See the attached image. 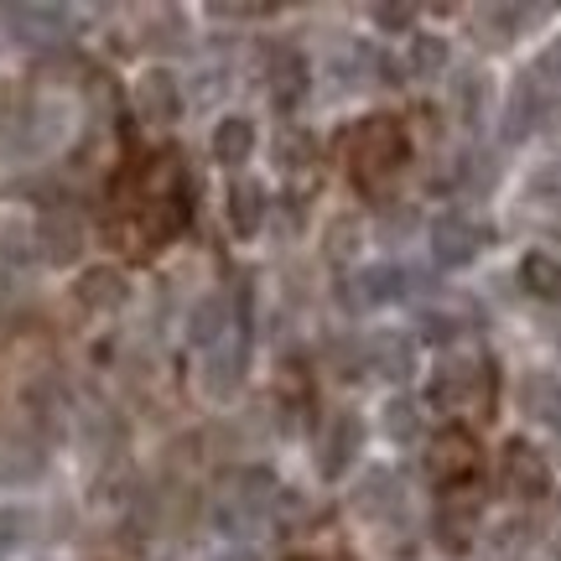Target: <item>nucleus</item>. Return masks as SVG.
Returning <instances> with one entry per match:
<instances>
[{"instance_id": "c756f323", "label": "nucleus", "mask_w": 561, "mask_h": 561, "mask_svg": "<svg viewBox=\"0 0 561 561\" xmlns=\"http://www.w3.org/2000/svg\"><path fill=\"white\" fill-rule=\"evenodd\" d=\"M421 333H426L432 343H453V339H458V322L447 318V312H426V322H421Z\"/></svg>"}, {"instance_id": "a211bd4d", "label": "nucleus", "mask_w": 561, "mask_h": 561, "mask_svg": "<svg viewBox=\"0 0 561 561\" xmlns=\"http://www.w3.org/2000/svg\"><path fill=\"white\" fill-rule=\"evenodd\" d=\"M541 110H546V104L536 100V79H520V83H515V94H510L504 136L520 140V136H530V130H541Z\"/></svg>"}, {"instance_id": "f03ea898", "label": "nucleus", "mask_w": 561, "mask_h": 561, "mask_svg": "<svg viewBox=\"0 0 561 561\" xmlns=\"http://www.w3.org/2000/svg\"><path fill=\"white\" fill-rule=\"evenodd\" d=\"M489 380H494L489 359L442 354L437 369H432V380H426V401L442 405V411H462V405H473V401H483V396H489Z\"/></svg>"}, {"instance_id": "4be33fe9", "label": "nucleus", "mask_w": 561, "mask_h": 561, "mask_svg": "<svg viewBox=\"0 0 561 561\" xmlns=\"http://www.w3.org/2000/svg\"><path fill=\"white\" fill-rule=\"evenodd\" d=\"M515 21H530V11L525 5H483L479 11V42H489V47H504V42H515Z\"/></svg>"}, {"instance_id": "20e7f679", "label": "nucleus", "mask_w": 561, "mask_h": 561, "mask_svg": "<svg viewBox=\"0 0 561 561\" xmlns=\"http://www.w3.org/2000/svg\"><path fill=\"white\" fill-rule=\"evenodd\" d=\"M359 447H364V421L354 411H339V416L322 426L318 447H312V462H318V473L328 483H339L359 462Z\"/></svg>"}, {"instance_id": "2f4dec72", "label": "nucleus", "mask_w": 561, "mask_h": 561, "mask_svg": "<svg viewBox=\"0 0 561 561\" xmlns=\"http://www.w3.org/2000/svg\"><path fill=\"white\" fill-rule=\"evenodd\" d=\"M219 561H255L250 551H229V557H219Z\"/></svg>"}, {"instance_id": "423d86ee", "label": "nucleus", "mask_w": 561, "mask_h": 561, "mask_svg": "<svg viewBox=\"0 0 561 561\" xmlns=\"http://www.w3.org/2000/svg\"><path fill=\"white\" fill-rule=\"evenodd\" d=\"M479 244H483V229L479 224H468L462 214H442V219L432 224V261H437L442 271H462V265H473Z\"/></svg>"}, {"instance_id": "f3484780", "label": "nucleus", "mask_w": 561, "mask_h": 561, "mask_svg": "<svg viewBox=\"0 0 561 561\" xmlns=\"http://www.w3.org/2000/svg\"><path fill=\"white\" fill-rule=\"evenodd\" d=\"M447 58H453V53H447V42L432 37V32H416V37H411V53H405V73L421 79V83H432V79L447 73Z\"/></svg>"}, {"instance_id": "393cba45", "label": "nucleus", "mask_w": 561, "mask_h": 561, "mask_svg": "<svg viewBox=\"0 0 561 561\" xmlns=\"http://www.w3.org/2000/svg\"><path fill=\"white\" fill-rule=\"evenodd\" d=\"M385 437H390V442H416L421 437V411H416V401H405V396L385 401Z\"/></svg>"}, {"instance_id": "9d476101", "label": "nucleus", "mask_w": 561, "mask_h": 561, "mask_svg": "<svg viewBox=\"0 0 561 561\" xmlns=\"http://www.w3.org/2000/svg\"><path fill=\"white\" fill-rule=\"evenodd\" d=\"M244 380V348H229V343H214V354L198 364V385L203 396H214V401H229Z\"/></svg>"}, {"instance_id": "aec40b11", "label": "nucleus", "mask_w": 561, "mask_h": 561, "mask_svg": "<svg viewBox=\"0 0 561 561\" xmlns=\"http://www.w3.org/2000/svg\"><path fill=\"white\" fill-rule=\"evenodd\" d=\"M520 405H525V416L561 421V380H557V375H525Z\"/></svg>"}, {"instance_id": "ddd939ff", "label": "nucleus", "mask_w": 561, "mask_h": 561, "mask_svg": "<svg viewBox=\"0 0 561 561\" xmlns=\"http://www.w3.org/2000/svg\"><path fill=\"white\" fill-rule=\"evenodd\" d=\"M83 250V224L73 214H47L42 219V255L53 265H68Z\"/></svg>"}, {"instance_id": "4468645a", "label": "nucleus", "mask_w": 561, "mask_h": 561, "mask_svg": "<svg viewBox=\"0 0 561 561\" xmlns=\"http://www.w3.org/2000/svg\"><path fill=\"white\" fill-rule=\"evenodd\" d=\"M271 157H276L280 172H301V167L318 161V136L301 130V125H280L276 140H271Z\"/></svg>"}, {"instance_id": "cd10ccee", "label": "nucleus", "mask_w": 561, "mask_h": 561, "mask_svg": "<svg viewBox=\"0 0 561 561\" xmlns=\"http://www.w3.org/2000/svg\"><path fill=\"white\" fill-rule=\"evenodd\" d=\"M530 79L536 83H561V37L541 47V58H536V68H530Z\"/></svg>"}, {"instance_id": "9b49d317", "label": "nucleus", "mask_w": 561, "mask_h": 561, "mask_svg": "<svg viewBox=\"0 0 561 561\" xmlns=\"http://www.w3.org/2000/svg\"><path fill=\"white\" fill-rule=\"evenodd\" d=\"M265 187L261 182H234L229 187V229H234V240H255L265 224Z\"/></svg>"}, {"instance_id": "c85d7f7f", "label": "nucleus", "mask_w": 561, "mask_h": 561, "mask_svg": "<svg viewBox=\"0 0 561 561\" xmlns=\"http://www.w3.org/2000/svg\"><path fill=\"white\" fill-rule=\"evenodd\" d=\"M369 21H380L385 32H405L416 21V5H369Z\"/></svg>"}, {"instance_id": "7ed1b4c3", "label": "nucleus", "mask_w": 561, "mask_h": 561, "mask_svg": "<svg viewBox=\"0 0 561 561\" xmlns=\"http://www.w3.org/2000/svg\"><path fill=\"white\" fill-rule=\"evenodd\" d=\"M479 442L468 437L462 426H447V432H437V442H432V453H426V473L442 483V489H462V483L479 479Z\"/></svg>"}, {"instance_id": "7c9ffc66", "label": "nucleus", "mask_w": 561, "mask_h": 561, "mask_svg": "<svg viewBox=\"0 0 561 561\" xmlns=\"http://www.w3.org/2000/svg\"><path fill=\"white\" fill-rule=\"evenodd\" d=\"M411 224H416V208H385V240H405Z\"/></svg>"}, {"instance_id": "473e14b6", "label": "nucleus", "mask_w": 561, "mask_h": 561, "mask_svg": "<svg viewBox=\"0 0 561 561\" xmlns=\"http://www.w3.org/2000/svg\"><path fill=\"white\" fill-rule=\"evenodd\" d=\"M291 561H312V557H291Z\"/></svg>"}, {"instance_id": "5701e85b", "label": "nucleus", "mask_w": 561, "mask_h": 561, "mask_svg": "<svg viewBox=\"0 0 561 561\" xmlns=\"http://www.w3.org/2000/svg\"><path fill=\"white\" fill-rule=\"evenodd\" d=\"M473 504H442L437 515V541L447 546V551H468L473 546Z\"/></svg>"}, {"instance_id": "dca6fc26", "label": "nucleus", "mask_w": 561, "mask_h": 561, "mask_svg": "<svg viewBox=\"0 0 561 561\" xmlns=\"http://www.w3.org/2000/svg\"><path fill=\"white\" fill-rule=\"evenodd\" d=\"M520 286L541 301H561V261L546 250H530L520 261Z\"/></svg>"}, {"instance_id": "2eb2a0df", "label": "nucleus", "mask_w": 561, "mask_h": 561, "mask_svg": "<svg viewBox=\"0 0 561 561\" xmlns=\"http://www.w3.org/2000/svg\"><path fill=\"white\" fill-rule=\"evenodd\" d=\"M250 151H255V125L244 121V115H229V121L214 125V157H219L224 167L250 161Z\"/></svg>"}, {"instance_id": "6ab92c4d", "label": "nucleus", "mask_w": 561, "mask_h": 561, "mask_svg": "<svg viewBox=\"0 0 561 561\" xmlns=\"http://www.w3.org/2000/svg\"><path fill=\"white\" fill-rule=\"evenodd\" d=\"M396 504H401V489H396V479H390V468H369V473H364V483L354 489V510L375 520V515L396 510Z\"/></svg>"}, {"instance_id": "bb28decb", "label": "nucleus", "mask_w": 561, "mask_h": 561, "mask_svg": "<svg viewBox=\"0 0 561 561\" xmlns=\"http://www.w3.org/2000/svg\"><path fill=\"white\" fill-rule=\"evenodd\" d=\"M483 104H489V79H483V73L462 79V121H479Z\"/></svg>"}, {"instance_id": "b1692460", "label": "nucleus", "mask_w": 561, "mask_h": 561, "mask_svg": "<svg viewBox=\"0 0 561 561\" xmlns=\"http://www.w3.org/2000/svg\"><path fill=\"white\" fill-rule=\"evenodd\" d=\"M307 83H312L307 62H301V58H280V68L271 73V100H276L280 110H291V104L307 94Z\"/></svg>"}, {"instance_id": "0eeeda50", "label": "nucleus", "mask_w": 561, "mask_h": 561, "mask_svg": "<svg viewBox=\"0 0 561 561\" xmlns=\"http://www.w3.org/2000/svg\"><path fill=\"white\" fill-rule=\"evenodd\" d=\"M73 297H79V307H89V312H121L125 301H130V280H125V271H115V265H89L79 280H73Z\"/></svg>"}, {"instance_id": "39448f33", "label": "nucleus", "mask_w": 561, "mask_h": 561, "mask_svg": "<svg viewBox=\"0 0 561 561\" xmlns=\"http://www.w3.org/2000/svg\"><path fill=\"white\" fill-rule=\"evenodd\" d=\"M504 489L515 500H546L551 494V468H546L541 447H530L525 437H515L504 447Z\"/></svg>"}, {"instance_id": "1a4fd4ad", "label": "nucleus", "mask_w": 561, "mask_h": 561, "mask_svg": "<svg viewBox=\"0 0 561 561\" xmlns=\"http://www.w3.org/2000/svg\"><path fill=\"white\" fill-rule=\"evenodd\" d=\"M136 110L146 121H178L182 115V89L167 68H146L136 83Z\"/></svg>"}, {"instance_id": "412c9836", "label": "nucleus", "mask_w": 561, "mask_h": 561, "mask_svg": "<svg viewBox=\"0 0 561 561\" xmlns=\"http://www.w3.org/2000/svg\"><path fill=\"white\" fill-rule=\"evenodd\" d=\"M224 328H229V301L214 291V297H203L193 312H187V339L193 343H219Z\"/></svg>"}, {"instance_id": "f8f14e48", "label": "nucleus", "mask_w": 561, "mask_h": 561, "mask_svg": "<svg viewBox=\"0 0 561 561\" xmlns=\"http://www.w3.org/2000/svg\"><path fill=\"white\" fill-rule=\"evenodd\" d=\"M405 291H411V271H401V265H369V271H359L364 307H390V301H401Z\"/></svg>"}, {"instance_id": "a878e982", "label": "nucleus", "mask_w": 561, "mask_h": 561, "mask_svg": "<svg viewBox=\"0 0 561 561\" xmlns=\"http://www.w3.org/2000/svg\"><path fill=\"white\" fill-rule=\"evenodd\" d=\"M354 240H359V234H354V219H333L328 224V244H322V250H328V261H354Z\"/></svg>"}, {"instance_id": "6e6552de", "label": "nucleus", "mask_w": 561, "mask_h": 561, "mask_svg": "<svg viewBox=\"0 0 561 561\" xmlns=\"http://www.w3.org/2000/svg\"><path fill=\"white\" fill-rule=\"evenodd\" d=\"M364 354H369V369L390 385H401L416 369V343L405 339V333H396V328H380L375 339L364 343Z\"/></svg>"}, {"instance_id": "f257e3e1", "label": "nucleus", "mask_w": 561, "mask_h": 561, "mask_svg": "<svg viewBox=\"0 0 561 561\" xmlns=\"http://www.w3.org/2000/svg\"><path fill=\"white\" fill-rule=\"evenodd\" d=\"M405 161V130L396 121H364L354 136V182L380 193L385 182L401 172Z\"/></svg>"}]
</instances>
